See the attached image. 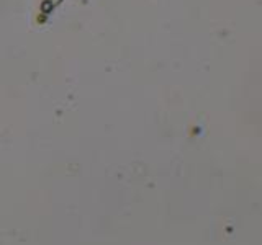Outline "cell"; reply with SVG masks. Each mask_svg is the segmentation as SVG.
I'll list each match as a JSON object with an SVG mask.
<instances>
[{
    "instance_id": "cell-1",
    "label": "cell",
    "mask_w": 262,
    "mask_h": 245,
    "mask_svg": "<svg viewBox=\"0 0 262 245\" xmlns=\"http://www.w3.org/2000/svg\"><path fill=\"white\" fill-rule=\"evenodd\" d=\"M56 2H59V0H46L45 4H48V5H46V8H48V10H49V8H53V5H54Z\"/></svg>"
}]
</instances>
